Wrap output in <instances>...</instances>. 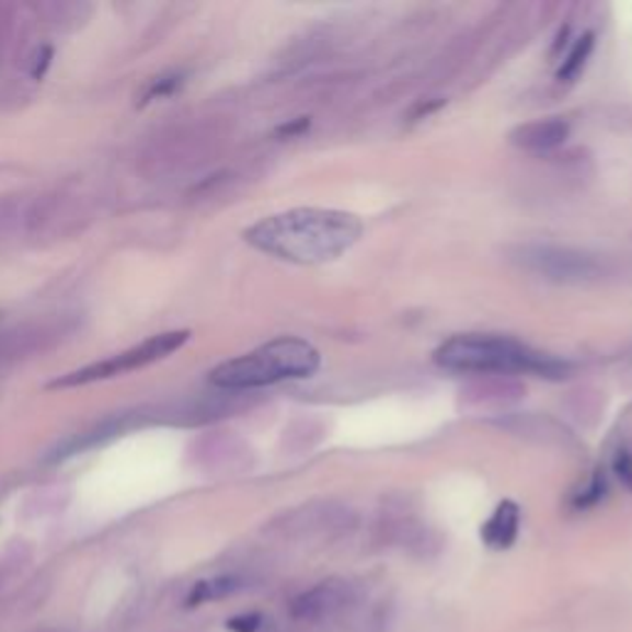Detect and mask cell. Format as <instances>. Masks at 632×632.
I'll return each mask as SVG.
<instances>
[{
	"label": "cell",
	"mask_w": 632,
	"mask_h": 632,
	"mask_svg": "<svg viewBox=\"0 0 632 632\" xmlns=\"http://www.w3.org/2000/svg\"><path fill=\"white\" fill-rule=\"evenodd\" d=\"M593 47H596V35L593 33L581 35L578 41L573 43L568 55L563 57V65L559 67V80L561 82H573L583 70H586Z\"/></svg>",
	"instance_id": "cell-13"
},
{
	"label": "cell",
	"mask_w": 632,
	"mask_h": 632,
	"mask_svg": "<svg viewBox=\"0 0 632 632\" xmlns=\"http://www.w3.org/2000/svg\"><path fill=\"white\" fill-rule=\"evenodd\" d=\"M8 37H11V15H8L5 5H0V62H3Z\"/></svg>",
	"instance_id": "cell-19"
},
{
	"label": "cell",
	"mask_w": 632,
	"mask_h": 632,
	"mask_svg": "<svg viewBox=\"0 0 632 632\" xmlns=\"http://www.w3.org/2000/svg\"><path fill=\"white\" fill-rule=\"evenodd\" d=\"M188 336H191L188 332H169V334L151 336V338H146L143 344L129 348V352H122L112 358H106V361L90 364L80 368V371H72L62 378H57L50 388H74V386H87V383L106 381V378L131 374L136 371V368H143L171 356L176 348H181L188 342Z\"/></svg>",
	"instance_id": "cell-7"
},
{
	"label": "cell",
	"mask_w": 632,
	"mask_h": 632,
	"mask_svg": "<svg viewBox=\"0 0 632 632\" xmlns=\"http://www.w3.org/2000/svg\"><path fill=\"white\" fill-rule=\"evenodd\" d=\"M364 232V222L352 212L324 208H297L260 220L245 240L267 255L295 265H324L352 250Z\"/></svg>",
	"instance_id": "cell-1"
},
{
	"label": "cell",
	"mask_w": 632,
	"mask_h": 632,
	"mask_svg": "<svg viewBox=\"0 0 632 632\" xmlns=\"http://www.w3.org/2000/svg\"><path fill=\"white\" fill-rule=\"evenodd\" d=\"M358 600V590L352 581L346 578H326L317 586L301 590L299 596L289 602V616L309 625H322L342 616Z\"/></svg>",
	"instance_id": "cell-8"
},
{
	"label": "cell",
	"mask_w": 632,
	"mask_h": 632,
	"mask_svg": "<svg viewBox=\"0 0 632 632\" xmlns=\"http://www.w3.org/2000/svg\"><path fill=\"white\" fill-rule=\"evenodd\" d=\"M521 529V509L517 502H499L497 509L492 512V517L482 524L480 537L484 547L492 551H507L514 547V541L519 539Z\"/></svg>",
	"instance_id": "cell-11"
},
{
	"label": "cell",
	"mask_w": 632,
	"mask_h": 632,
	"mask_svg": "<svg viewBox=\"0 0 632 632\" xmlns=\"http://www.w3.org/2000/svg\"><path fill=\"white\" fill-rule=\"evenodd\" d=\"M181 87V74H163L156 77L151 90L146 92V100H156V96H166L171 92H176Z\"/></svg>",
	"instance_id": "cell-17"
},
{
	"label": "cell",
	"mask_w": 632,
	"mask_h": 632,
	"mask_svg": "<svg viewBox=\"0 0 632 632\" xmlns=\"http://www.w3.org/2000/svg\"><path fill=\"white\" fill-rule=\"evenodd\" d=\"M352 521L354 514L342 504L319 502L285 514L279 521H275V527L285 539H329L346 531L352 527Z\"/></svg>",
	"instance_id": "cell-9"
},
{
	"label": "cell",
	"mask_w": 632,
	"mask_h": 632,
	"mask_svg": "<svg viewBox=\"0 0 632 632\" xmlns=\"http://www.w3.org/2000/svg\"><path fill=\"white\" fill-rule=\"evenodd\" d=\"M435 364L455 374H529L539 378L561 381L571 374L566 361L549 354L533 352L507 336L490 334H460L437 346Z\"/></svg>",
	"instance_id": "cell-2"
},
{
	"label": "cell",
	"mask_w": 632,
	"mask_h": 632,
	"mask_svg": "<svg viewBox=\"0 0 632 632\" xmlns=\"http://www.w3.org/2000/svg\"><path fill=\"white\" fill-rule=\"evenodd\" d=\"M512 260L521 269H527L529 275L553 281V285H586V281L598 279L606 272L602 262L596 255H590V252L561 245H541V242L514 248Z\"/></svg>",
	"instance_id": "cell-6"
},
{
	"label": "cell",
	"mask_w": 632,
	"mask_h": 632,
	"mask_svg": "<svg viewBox=\"0 0 632 632\" xmlns=\"http://www.w3.org/2000/svg\"><path fill=\"white\" fill-rule=\"evenodd\" d=\"M228 628L232 632H257L262 628V618L255 616V612H248V616H238L228 620Z\"/></svg>",
	"instance_id": "cell-18"
},
{
	"label": "cell",
	"mask_w": 632,
	"mask_h": 632,
	"mask_svg": "<svg viewBox=\"0 0 632 632\" xmlns=\"http://www.w3.org/2000/svg\"><path fill=\"white\" fill-rule=\"evenodd\" d=\"M606 492H608L606 474H602L600 470L593 472V478L586 482V487L573 494V507L576 509L596 507V504H600L602 497H606Z\"/></svg>",
	"instance_id": "cell-15"
},
{
	"label": "cell",
	"mask_w": 632,
	"mask_h": 632,
	"mask_svg": "<svg viewBox=\"0 0 632 632\" xmlns=\"http://www.w3.org/2000/svg\"><path fill=\"white\" fill-rule=\"evenodd\" d=\"M612 474L625 484L628 490H632V447H622L612 457Z\"/></svg>",
	"instance_id": "cell-16"
},
{
	"label": "cell",
	"mask_w": 632,
	"mask_h": 632,
	"mask_svg": "<svg viewBox=\"0 0 632 632\" xmlns=\"http://www.w3.org/2000/svg\"><path fill=\"white\" fill-rule=\"evenodd\" d=\"M96 191L84 181H67L43 193L27 208L25 235L37 242H55L82 232L94 220Z\"/></svg>",
	"instance_id": "cell-4"
},
{
	"label": "cell",
	"mask_w": 632,
	"mask_h": 632,
	"mask_svg": "<svg viewBox=\"0 0 632 632\" xmlns=\"http://www.w3.org/2000/svg\"><path fill=\"white\" fill-rule=\"evenodd\" d=\"M27 208H31V200L18 196L0 200V242L15 238L21 230L25 232Z\"/></svg>",
	"instance_id": "cell-14"
},
{
	"label": "cell",
	"mask_w": 632,
	"mask_h": 632,
	"mask_svg": "<svg viewBox=\"0 0 632 632\" xmlns=\"http://www.w3.org/2000/svg\"><path fill=\"white\" fill-rule=\"evenodd\" d=\"M309 129V119H304V116H301V119H297V122H291V124H285L279 129V134H285V136H297V134H301V131H307Z\"/></svg>",
	"instance_id": "cell-20"
},
{
	"label": "cell",
	"mask_w": 632,
	"mask_h": 632,
	"mask_svg": "<svg viewBox=\"0 0 632 632\" xmlns=\"http://www.w3.org/2000/svg\"><path fill=\"white\" fill-rule=\"evenodd\" d=\"M242 588H245V581H242L240 576H218V578L198 581L186 596V606L196 608V606H203V602L222 600Z\"/></svg>",
	"instance_id": "cell-12"
},
{
	"label": "cell",
	"mask_w": 632,
	"mask_h": 632,
	"mask_svg": "<svg viewBox=\"0 0 632 632\" xmlns=\"http://www.w3.org/2000/svg\"><path fill=\"white\" fill-rule=\"evenodd\" d=\"M322 356L304 338L281 336L245 356L220 364L210 374V381L222 391H252V388L275 386L281 381H299L319 371Z\"/></svg>",
	"instance_id": "cell-3"
},
{
	"label": "cell",
	"mask_w": 632,
	"mask_h": 632,
	"mask_svg": "<svg viewBox=\"0 0 632 632\" xmlns=\"http://www.w3.org/2000/svg\"><path fill=\"white\" fill-rule=\"evenodd\" d=\"M568 134H571L568 122L559 119V116H551V119L529 122V124L517 126V129L509 134V141L521 151L549 153L566 143Z\"/></svg>",
	"instance_id": "cell-10"
},
{
	"label": "cell",
	"mask_w": 632,
	"mask_h": 632,
	"mask_svg": "<svg viewBox=\"0 0 632 632\" xmlns=\"http://www.w3.org/2000/svg\"><path fill=\"white\" fill-rule=\"evenodd\" d=\"M212 134L206 126H176L149 141L139 156V171L149 181H169L198 166L210 151Z\"/></svg>",
	"instance_id": "cell-5"
}]
</instances>
